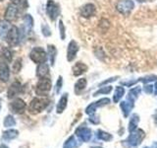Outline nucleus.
Instances as JSON below:
<instances>
[{
  "label": "nucleus",
  "mask_w": 157,
  "mask_h": 148,
  "mask_svg": "<svg viewBox=\"0 0 157 148\" xmlns=\"http://www.w3.org/2000/svg\"><path fill=\"white\" fill-rule=\"evenodd\" d=\"M48 103L49 101L46 98H34L32 100V102L29 103V113H40L48 106Z\"/></svg>",
  "instance_id": "f257e3e1"
},
{
  "label": "nucleus",
  "mask_w": 157,
  "mask_h": 148,
  "mask_svg": "<svg viewBox=\"0 0 157 148\" xmlns=\"http://www.w3.org/2000/svg\"><path fill=\"white\" fill-rule=\"evenodd\" d=\"M29 58L31 60L33 61L36 64H41L46 62L47 60V53L45 52V51L40 47H33L31 52H29Z\"/></svg>",
  "instance_id": "f03ea898"
},
{
  "label": "nucleus",
  "mask_w": 157,
  "mask_h": 148,
  "mask_svg": "<svg viewBox=\"0 0 157 148\" xmlns=\"http://www.w3.org/2000/svg\"><path fill=\"white\" fill-rule=\"evenodd\" d=\"M51 89V81L50 79L47 77H43L39 79V81L36 84V92L37 95L40 96H45L46 94L50 91Z\"/></svg>",
  "instance_id": "7ed1b4c3"
},
{
  "label": "nucleus",
  "mask_w": 157,
  "mask_h": 148,
  "mask_svg": "<svg viewBox=\"0 0 157 148\" xmlns=\"http://www.w3.org/2000/svg\"><path fill=\"white\" fill-rule=\"evenodd\" d=\"M134 8H135V3L132 0H120V1H118L116 5L117 11L123 15H125V16H128L132 11Z\"/></svg>",
  "instance_id": "20e7f679"
},
{
  "label": "nucleus",
  "mask_w": 157,
  "mask_h": 148,
  "mask_svg": "<svg viewBox=\"0 0 157 148\" xmlns=\"http://www.w3.org/2000/svg\"><path fill=\"white\" fill-rule=\"evenodd\" d=\"M46 13L51 21H55L60 14V7L54 1V0H48L46 2Z\"/></svg>",
  "instance_id": "39448f33"
},
{
  "label": "nucleus",
  "mask_w": 157,
  "mask_h": 148,
  "mask_svg": "<svg viewBox=\"0 0 157 148\" xmlns=\"http://www.w3.org/2000/svg\"><path fill=\"white\" fill-rule=\"evenodd\" d=\"M6 41L11 46H17L20 42V31L16 26H12L6 36Z\"/></svg>",
  "instance_id": "423d86ee"
},
{
  "label": "nucleus",
  "mask_w": 157,
  "mask_h": 148,
  "mask_svg": "<svg viewBox=\"0 0 157 148\" xmlns=\"http://www.w3.org/2000/svg\"><path fill=\"white\" fill-rule=\"evenodd\" d=\"M18 14H19V7L16 4L11 2L7 6L6 10H5L4 17H5V20L11 22V21H15V20L17 19Z\"/></svg>",
  "instance_id": "0eeeda50"
},
{
  "label": "nucleus",
  "mask_w": 157,
  "mask_h": 148,
  "mask_svg": "<svg viewBox=\"0 0 157 148\" xmlns=\"http://www.w3.org/2000/svg\"><path fill=\"white\" fill-rule=\"evenodd\" d=\"M25 109H26V103L20 98L15 99V100L12 101L11 104H10V110L14 113H24Z\"/></svg>",
  "instance_id": "6e6552de"
},
{
  "label": "nucleus",
  "mask_w": 157,
  "mask_h": 148,
  "mask_svg": "<svg viewBox=\"0 0 157 148\" xmlns=\"http://www.w3.org/2000/svg\"><path fill=\"white\" fill-rule=\"evenodd\" d=\"M78 51V44L76 41H71L68 44V49H67V59L68 61H73L76 58L77 53Z\"/></svg>",
  "instance_id": "1a4fd4ad"
},
{
  "label": "nucleus",
  "mask_w": 157,
  "mask_h": 148,
  "mask_svg": "<svg viewBox=\"0 0 157 148\" xmlns=\"http://www.w3.org/2000/svg\"><path fill=\"white\" fill-rule=\"evenodd\" d=\"M95 12H96V8H95L94 5L91 4V3H87L86 5H83L80 10L81 16H82L83 18L92 17L93 15L95 14Z\"/></svg>",
  "instance_id": "9d476101"
},
{
  "label": "nucleus",
  "mask_w": 157,
  "mask_h": 148,
  "mask_svg": "<svg viewBox=\"0 0 157 148\" xmlns=\"http://www.w3.org/2000/svg\"><path fill=\"white\" fill-rule=\"evenodd\" d=\"M22 90V85L21 83L18 82V81H15L13 82L11 85H10V87L8 88V91H7V97L9 99H12L14 98L16 95H18V94L21 92Z\"/></svg>",
  "instance_id": "9b49d317"
},
{
  "label": "nucleus",
  "mask_w": 157,
  "mask_h": 148,
  "mask_svg": "<svg viewBox=\"0 0 157 148\" xmlns=\"http://www.w3.org/2000/svg\"><path fill=\"white\" fill-rule=\"evenodd\" d=\"M10 77V68L7 62H0V80L7 82Z\"/></svg>",
  "instance_id": "f8f14e48"
},
{
  "label": "nucleus",
  "mask_w": 157,
  "mask_h": 148,
  "mask_svg": "<svg viewBox=\"0 0 157 148\" xmlns=\"http://www.w3.org/2000/svg\"><path fill=\"white\" fill-rule=\"evenodd\" d=\"M109 102H110L109 99L104 98V99H101V100H99L98 102H94V103L90 104V105L86 108V113H90V115H91V113H93L96 111V108L107 105V104L109 103Z\"/></svg>",
  "instance_id": "ddd939ff"
},
{
  "label": "nucleus",
  "mask_w": 157,
  "mask_h": 148,
  "mask_svg": "<svg viewBox=\"0 0 157 148\" xmlns=\"http://www.w3.org/2000/svg\"><path fill=\"white\" fill-rule=\"evenodd\" d=\"M72 70H73V74L75 76H80L87 70V66H86V64H85L83 62L78 61L75 63V65L73 66Z\"/></svg>",
  "instance_id": "4468645a"
},
{
  "label": "nucleus",
  "mask_w": 157,
  "mask_h": 148,
  "mask_svg": "<svg viewBox=\"0 0 157 148\" xmlns=\"http://www.w3.org/2000/svg\"><path fill=\"white\" fill-rule=\"evenodd\" d=\"M49 73V66L46 62L41 63V64H38V66L36 68V75L39 78H43V77H46Z\"/></svg>",
  "instance_id": "2eb2a0df"
},
{
  "label": "nucleus",
  "mask_w": 157,
  "mask_h": 148,
  "mask_svg": "<svg viewBox=\"0 0 157 148\" xmlns=\"http://www.w3.org/2000/svg\"><path fill=\"white\" fill-rule=\"evenodd\" d=\"M11 25H10L9 21L7 20H2L0 21V38H6L7 34L9 32V30L11 29Z\"/></svg>",
  "instance_id": "dca6fc26"
},
{
  "label": "nucleus",
  "mask_w": 157,
  "mask_h": 148,
  "mask_svg": "<svg viewBox=\"0 0 157 148\" xmlns=\"http://www.w3.org/2000/svg\"><path fill=\"white\" fill-rule=\"evenodd\" d=\"M47 56L49 57V60H50V64L51 65H54L55 58L57 56V49L53 44H48L47 46Z\"/></svg>",
  "instance_id": "f3484780"
},
{
  "label": "nucleus",
  "mask_w": 157,
  "mask_h": 148,
  "mask_svg": "<svg viewBox=\"0 0 157 148\" xmlns=\"http://www.w3.org/2000/svg\"><path fill=\"white\" fill-rule=\"evenodd\" d=\"M67 102H68V94H64V95L60 98L57 107H56V111L58 113H61L67 107Z\"/></svg>",
  "instance_id": "a211bd4d"
},
{
  "label": "nucleus",
  "mask_w": 157,
  "mask_h": 148,
  "mask_svg": "<svg viewBox=\"0 0 157 148\" xmlns=\"http://www.w3.org/2000/svg\"><path fill=\"white\" fill-rule=\"evenodd\" d=\"M19 134V131L16 130H8L3 132V139L5 140H12L15 139Z\"/></svg>",
  "instance_id": "6ab92c4d"
},
{
  "label": "nucleus",
  "mask_w": 157,
  "mask_h": 148,
  "mask_svg": "<svg viewBox=\"0 0 157 148\" xmlns=\"http://www.w3.org/2000/svg\"><path fill=\"white\" fill-rule=\"evenodd\" d=\"M86 87V80L85 78L78 79L77 83L75 84V92L76 94H80L83 89Z\"/></svg>",
  "instance_id": "aec40b11"
},
{
  "label": "nucleus",
  "mask_w": 157,
  "mask_h": 148,
  "mask_svg": "<svg viewBox=\"0 0 157 148\" xmlns=\"http://www.w3.org/2000/svg\"><path fill=\"white\" fill-rule=\"evenodd\" d=\"M1 57L5 62H10L13 58V53L9 48H3L1 51Z\"/></svg>",
  "instance_id": "412c9836"
},
{
  "label": "nucleus",
  "mask_w": 157,
  "mask_h": 148,
  "mask_svg": "<svg viewBox=\"0 0 157 148\" xmlns=\"http://www.w3.org/2000/svg\"><path fill=\"white\" fill-rule=\"evenodd\" d=\"M125 94V90L123 87H117L116 90H115V93H114V96H113V101L115 103H118L120 101V99L123 97V95Z\"/></svg>",
  "instance_id": "4be33fe9"
},
{
  "label": "nucleus",
  "mask_w": 157,
  "mask_h": 148,
  "mask_svg": "<svg viewBox=\"0 0 157 148\" xmlns=\"http://www.w3.org/2000/svg\"><path fill=\"white\" fill-rule=\"evenodd\" d=\"M77 134L83 140H87L90 138V131L86 128H78L77 130Z\"/></svg>",
  "instance_id": "5701e85b"
},
{
  "label": "nucleus",
  "mask_w": 157,
  "mask_h": 148,
  "mask_svg": "<svg viewBox=\"0 0 157 148\" xmlns=\"http://www.w3.org/2000/svg\"><path fill=\"white\" fill-rule=\"evenodd\" d=\"M4 126H6V127H12L14 125H16V121H15V118L13 116L11 115H9L7 116L6 117L4 118Z\"/></svg>",
  "instance_id": "b1692460"
},
{
  "label": "nucleus",
  "mask_w": 157,
  "mask_h": 148,
  "mask_svg": "<svg viewBox=\"0 0 157 148\" xmlns=\"http://www.w3.org/2000/svg\"><path fill=\"white\" fill-rule=\"evenodd\" d=\"M24 23H25V26H26V28H28L29 30H31L33 26V17L31 16V15H25L24 17Z\"/></svg>",
  "instance_id": "393cba45"
},
{
  "label": "nucleus",
  "mask_w": 157,
  "mask_h": 148,
  "mask_svg": "<svg viewBox=\"0 0 157 148\" xmlns=\"http://www.w3.org/2000/svg\"><path fill=\"white\" fill-rule=\"evenodd\" d=\"M12 3L16 4L18 7L26 9L28 7V0H12Z\"/></svg>",
  "instance_id": "a878e982"
},
{
  "label": "nucleus",
  "mask_w": 157,
  "mask_h": 148,
  "mask_svg": "<svg viewBox=\"0 0 157 148\" xmlns=\"http://www.w3.org/2000/svg\"><path fill=\"white\" fill-rule=\"evenodd\" d=\"M59 31H60V38L61 39H65L66 38V32H65V26H64L63 21H59Z\"/></svg>",
  "instance_id": "bb28decb"
},
{
  "label": "nucleus",
  "mask_w": 157,
  "mask_h": 148,
  "mask_svg": "<svg viewBox=\"0 0 157 148\" xmlns=\"http://www.w3.org/2000/svg\"><path fill=\"white\" fill-rule=\"evenodd\" d=\"M41 32L44 37H50L51 36V30L47 25H42L41 26Z\"/></svg>",
  "instance_id": "cd10ccee"
},
{
  "label": "nucleus",
  "mask_w": 157,
  "mask_h": 148,
  "mask_svg": "<svg viewBox=\"0 0 157 148\" xmlns=\"http://www.w3.org/2000/svg\"><path fill=\"white\" fill-rule=\"evenodd\" d=\"M112 91V87L111 86H107V87H104V88H101L99 91H97L94 93V96H97V95H100V94H108Z\"/></svg>",
  "instance_id": "c85d7f7f"
},
{
  "label": "nucleus",
  "mask_w": 157,
  "mask_h": 148,
  "mask_svg": "<svg viewBox=\"0 0 157 148\" xmlns=\"http://www.w3.org/2000/svg\"><path fill=\"white\" fill-rule=\"evenodd\" d=\"M62 85H63V79L61 76H59L58 77V80L56 82V87H55V92L58 94L59 92H60L61 90V88H62Z\"/></svg>",
  "instance_id": "c756f323"
},
{
  "label": "nucleus",
  "mask_w": 157,
  "mask_h": 148,
  "mask_svg": "<svg viewBox=\"0 0 157 148\" xmlns=\"http://www.w3.org/2000/svg\"><path fill=\"white\" fill-rule=\"evenodd\" d=\"M157 79V76L155 75H149V76H146V77H144L140 79V81H142L144 83H148V82H152Z\"/></svg>",
  "instance_id": "7c9ffc66"
},
{
  "label": "nucleus",
  "mask_w": 157,
  "mask_h": 148,
  "mask_svg": "<svg viewBox=\"0 0 157 148\" xmlns=\"http://www.w3.org/2000/svg\"><path fill=\"white\" fill-rule=\"evenodd\" d=\"M153 87L154 86H152V85H146L144 87V91L146 93V94H151L152 91H153Z\"/></svg>",
  "instance_id": "2f4dec72"
},
{
  "label": "nucleus",
  "mask_w": 157,
  "mask_h": 148,
  "mask_svg": "<svg viewBox=\"0 0 157 148\" xmlns=\"http://www.w3.org/2000/svg\"><path fill=\"white\" fill-rule=\"evenodd\" d=\"M17 62H18V64H14V70H15V72H19L20 71V69H21V67H22V63H21V59H18L17 60Z\"/></svg>",
  "instance_id": "473e14b6"
},
{
  "label": "nucleus",
  "mask_w": 157,
  "mask_h": 148,
  "mask_svg": "<svg viewBox=\"0 0 157 148\" xmlns=\"http://www.w3.org/2000/svg\"><path fill=\"white\" fill-rule=\"evenodd\" d=\"M73 145H74V139H73V137H71L70 139L65 143L64 148H73Z\"/></svg>",
  "instance_id": "72a5a7b5"
},
{
  "label": "nucleus",
  "mask_w": 157,
  "mask_h": 148,
  "mask_svg": "<svg viewBox=\"0 0 157 148\" xmlns=\"http://www.w3.org/2000/svg\"><path fill=\"white\" fill-rule=\"evenodd\" d=\"M0 148H9V147H8V146H6L5 144H1V145H0Z\"/></svg>",
  "instance_id": "f704fd0d"
},
{
  "label": "nucleus",
  "mask_w": 157,
  "mask_h": 148,
  "mask_svg": "<svg viewBox=\"0 0 157 148\" xmlns=\"http://www.w3.org/2000/svg\"><path fill=\"white\" fill-rule=\"evenodd\" d=\"M154 88H155V94L157 95V83L155 84V86H154Z\"/></svg>",
  "instance_id": "c9c22d12"
},
{
  "label": "nucleus",
  "mask_w": 157,
  "mask_h": 148,
  "mask_svg": "<svg viewBox=\"0 0 157 148\" xmlns=\"http://www.w3.org/2000/svg\"><path fill=\"white\" fill-rule=\"evenodd\" d=\"M0 109H1V101H0Z\"/></svg>",
  "instance_id": "e433bc0d"
},
{
  "label": "nucleus",
  "mask_w": 157,
  "mask_h": 148,
  "mask_svg": "<svg viewBox=\"0 0 157 148\" xmlns=\"http://www.w3.org/2000/svg\"><path fill=\"white\" fill-rule=\"evenodd\" d=\"M0 1H3V0H0Z\"/></svg>",
  "instance_id": "4c0bfd02"
}]
</instances>
